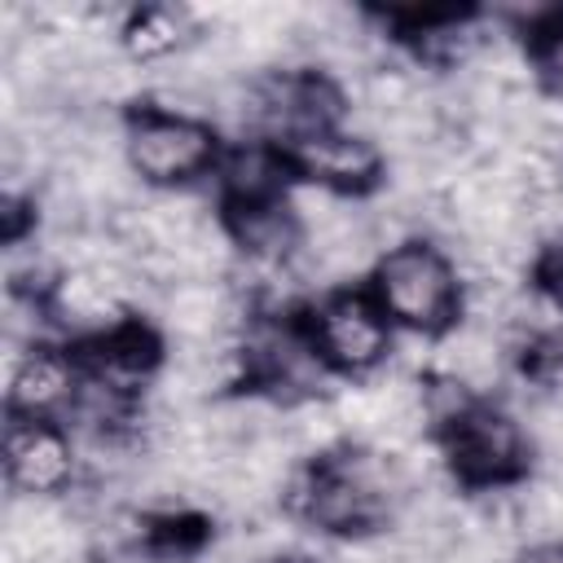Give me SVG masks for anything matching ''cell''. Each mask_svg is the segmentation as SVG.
Listing matches in <instances>:
<instances>
[{
	"mask_svg": "<svg viewBox=\"0 0 563 563\" xmlns=\"http://www.w3.org/2000/svg\"><path fill=\"white\" fill-rule=\"evenodd\" d=\"M374 299L387 312V321L418 334H440L453 325L462 308V282L440 246L400 242L374 268Z\"/></svg>",
	"mask_w": 563,
	"mask_h": 563,
	"instance_id": "6da1fadb",
	"label": "cell"
},
{
	"mask_svg": "<svg viewBox=\"0 0 563 563\" xmlns=\"http://www.w3.org/2000/svg\"><path fill=\"white\" fill-rule=\"evenodd\" d=\"M123 158L145 185L172 189L216 163V132L207 119L185 110H145L123 132Z\"/></svg>",
	"mask_w": 563,
	"mask_h": 563,
	"instance_id": "7a4b0ae2",
	"label": "cell"
},
{
	"mask_svg": "<svg viewBox=\"0 0 563 563\" xmlns=\"http://www.w3.org/2000/svg\"><path fill=\"white\" fill-rule=\"evenodd\" d=\"M528 449V427H519L506 409L479 400L444 422V457L466 484H501L519 475Z\"/></svg>",
	"mask_w": 563,
	"mask_h": 563,
	"instance_id": "3957f363",
	"label": "cell"
},
{
	"mask_svg": "<svg viewBox=\"0 0 563 563\" xmlns=\"http://www.w3.org/2000/svg\"><path fill=\"white\" fill-rule=\"evenodd\" d=\"M312 347H317L321 365H334V369H347V374H365L387 356L391 321L378 308V299L343 290V295H334V299H325L317 308Z\"/></svg>",
	"mask_w": 563,
	"mask_h": 563,
	"instance_id": "277c9868",
	"label": "cell"
},
{
	"mask_svg": "<svg viewBox=\"0 0 563 563\" xmlns=\"http://www.w3.org/2000/svg\"><path fill=\"white\" fill-rule=\"evenodd\" d=\"M75 444L53 418H13L4 431V475L18 497H53L75 479Z\"/></svg>",
	"mask_w": 563,
	"mask_h": 563,
	"instance_id": "5b68a950",
	"label": "cell"
},
{
	"mask_svg": "<svg viewBox=\"0 0 563 563\" xmlns=\"http://www.w3.org/2000/svg\"><path fill=\"white\" fill-rule=\"evenodd\" d=\"M290 167H299V176H308V185H321L330 194H361L365 185H374L383 154L369 136L330 128V132H312L303 141H295L286 150Z\"/></svg>",
	"mask_w": 563,
	"mask_h": 563,
	"instance_id": "8992f818",
	"label": "cell"
},
{
	"mask_svg": "<svg viewBox=\"0 0 563 563\" xmlns=\"http://www.w3.org/2000/svg\"><path fill=\"white\" fill-rule=\"evenodd\" d=\"M233 317V299L220 277H185L163 290V321L180 347H220L224 325Z\"/></svg>",
	"mask_w": 563,
	"mask_h": 563,
	"instance_id": "52a82bcc",
	"label": "cell"
},
{
	"mask_svg": "<svg viewBox=\"0 0 563 563\" xmlns=\"http://www.w3.org/2000/svg\"><path fill=\"white\" fill-rule=\"evenodd\" d=\"M79 383L84 378L75 374L70 356L35 343L9 374V409L13 418H53L57 409L79 400Z\"/></svg>",
	"mask_w": 563,
	"mask_h": 563,
	"instance_id": "ba28073f",
	"label": "cell"
},
{
	"mask_svg": "<svg viewBox=\"0 0 563 563\" xmlns=\"http://www.w3.org/2000/svg\"><path fill=\"white\" fill-rule=\"evenodd\" d=\"M435 378H449L457 387H466L471 396L484 391L488 383L501 378V343L493 334V325L466 321L457 330H444L440 347H435Z\"/></svg>",
	"mask_w": 563,
	"mask_h": 563,
	"instance_id": "9c48e42d",
	"label": "cell"
},
{
	"mask_svg": "<svg viewBox=\"0 0 563 563\" xmlns=\"http://www.w3.org/2000/svg\"><path fill=\"white\" fill-rule=\"evenodd\" d=\"M286 167H290V158L273 145L233 150L229 163L220 167V185H224L233 211H255V207L286 202Z\"/></svg>",
	"mask_w": 563,
	"mask_h": 563,
	"instance_id": "30bf717a",
	"label": "cell"
},
{
	"mask_svg": "<svg viewBox=\"0 0 563 563\" xmlns=\"http://www.w3.org/2000/svg\"><path fill=\"white\" fill-rule=\"evenodd\" d=\"M119 44L132 62H167V57H180L185 48H194V22L185 9L145 4L123 18Z\"/></svg>",
	"mask_w": 563,
	"mask_h": 563,
	"instance_id": "8fae6325",
	"label": "cell"
},
{
	"mask_svg": "<svg viewBox=\"0 0 563 563\" xmlns=\"http://www.w3.org/2000/svg\"><path fill=\"white\" fill-rule=\"evenodd\" d=\"M532 66L541 75L545 97L563 101V22H550V26L537 31V40H532Z\"/></svg>",
	"mask_w": 563,
	"mask_h": 563,
	"instance_id": "7c38bea8",
	"label": "cell"
},
{
	"mask_svg": "<svg viewBox=\"0 0 563 563\" xmlns=\"http://www.w3.org/2000/svg\"><path fill=\"white\" fill-rule=\"evenodd\" d=\"M537 277H541V290H550V295L563 303V229L550 233V242L541 246V255H537Z\"/></svg>",
	"mask_w": 563,
	"mask_h": 563,
	"instance_id": "4fadbf2b",
	"label": "cell"
},
{
	"mask_svg": "<svg viewBox=\"0 0 563 563\" xmlns=\"http://www.w3.org/2000/svg\"><path fill=\"white\" fill-rule=\"evenodd\" d=\"M515 563H563V541H528Z\"/></svg>",
	"mask_w": 563,
	"mask_h": 563,
	"instance_id": "5bb4252c",
	"label": "cell"
},
{
	"mask_svg": "<svg viewBox=\"0 0 563 563\" xmlns=\"http://www.w3.org/2000/svg\"><path fill=\"white\" fill-rule=\"evenodd\" d=\"M260 563H317V559L295 554V550H277V554H268V559H260Z\"/></svg>",
	"mask_w": 563,
	"mask_h": 563,
	"instance_id": "9a60e30c",
	"label": "cell"
}]
</instances>
